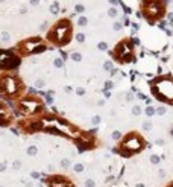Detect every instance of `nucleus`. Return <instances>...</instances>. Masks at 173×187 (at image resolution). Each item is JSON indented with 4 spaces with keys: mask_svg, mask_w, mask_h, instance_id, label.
<instances>
[{
    "mask_svg": "<svg viewBox=\"0 0 173 187\" xmlns=\"http://www.w3.org/2000/svg\"><path fill=\"white\" fill-rule=\"evenodd\" d=\"M78 26H80V28H85V26H88V18L85 15H79L78 17V21H76Z\"/></svg>",
    "mask_w": 173,
    "mask_h": 187,
    "instance_id": "obj_10",
    "label": "nucleus"
},
{
    "mask_svg": "<svg viewBox=\"0 0 173 187\" xmlns=\"http://www.w3.org/2000/svg\"><path fill=\"white\" fill-rule=\"evenodd\" d=\"M134 99V94L132 93H126V101H132Z\"/></svg>",
    "mask_w": 173,
    "mask_h": 187,
    "instance_id": "obj_37",
    "label": "nucleus"
},
{
    "mask_svg": "<svg viewBox=\"0 0 173 187\" xmlns=\"http://www.w3.org/2000/svg\"><path fill=\"white\" fill-rule=\"evenodd\" d=\"M2 2H5V0H0V3H2Z\"/></svg>",
    "mask_w": 173,
    "mask_h": 187,
    "instance_id": "obj_54",
    "label": "nucleus"
},
{
    "mask_svg": "<svg viewBox=\"0 0 173 187\" xmlns=\"http://www.w3.org/2000/svg\"><path fill=\"white\" fill-rule=\"evenodd\" d=\"M76 41H78V43H84V41H85V34H82V32L76 34Z\"/></svg>",
    "mask_w": 173,
    "mask_h": 187,
    "instance_id": "obj_23",
    "label": "nucleus"
},
{
    "mask_svg": "<svg viewBox=\"0 0 173 187\" xmlns=\"http://www.w3.org/2000/svg\"><path fill=\"white\" fill-rule=\"evenodd\" d=\"M46 101H47L49 103H52V102H53V99H52V96H50V94H47V96H46Z\"/></svg>",
    "mask_w": 173,
    "mask_h": 187,
    "instance_id": "obj_40",
    "label": "nucleus"
},
{
    "mask_svg": "<svg viewBox=\"0 0 173 187\" xmlns=\"http://www.w3.org/2000/svg\"><path fill=\"white\" fill-rule=\"evenodd\" d=\"M152 93L157 96L158 101L167 102L173 105V78L172 76H161L152 81Z\"/></svg>",
    "mask_w": 173,
    "mask_h": 187,
    "instance_id": "obj_2",
    "label": "nucleus"
},
{
    "mask_svg": "<svg viewBox=\"0 0 173 187\" xmlns=\"http://www.w3.org/2000/svg\"><path fill=\"white\" fill-rule=\"evenodd\" d=\"M141 12L143 17L149 23L161 20L166 14V2L161 0H141Z\"/></svg>",
    "mask_w": 173,
    "mask_h": 187,
    "instance_id": "obj_3",
    "label": "nucleus"
},
{
    "mask_svg": "<svg viewBox=\"0 0 173 187\" xmlns=\"http://www.w3.org/2000/svg\"><path fill=\"white\" fill-rule=\"evenodd\" d=\"M115 61L118 62H132L134 61V46L131 41L123 40L115 46L114 52L111 53Z\"/></svg>",
    "mask_w": 173,
    "mask_h": 187,
    "instance_id": "obj_5",
    "label": "nucleus"
},
{
    "mask_svg": "<svg viewBox=\"0 0 173 187\" xmlns=\"http://www.w3.org/2000/svg\"><path fill=\"white\" fill-rule=\"evenodd\" d=\"M76 93H78L79 96H84V94H85V90H84L82 87H79V88H76Z\"/></svg>",
    "mask_w": 173,
    "mask_h": 187,
    "instance_id": "obj_35",
    "label": "nucleus"
},
{
    "mask_svg": "<svg viewBox=\"0 0 173 187\" xmlns=\"http://www.w3.org/2000/svg\"><path fill=\"white\" fill-rule=\"evenodd\" d=\"M100 122H102V117H100V116H93V117H91V123L93 125H99Z\"/></svg>",
    "mask_w": 173,
    "mask_h": 187,
    "instance_id": "obj_24",
    "label": "nucleus"
},
{
    "mask_svg": "<svg viewBox=\"0 0 173 187\" xmlns=\"http://www.w3.org/2000/svg\"><path fill=\"white\" fill-rule=\"evenodd\" d=\"M144 113H146V116L152 117L153 114H157V108H153L152 105H147V106H146V110H144Z\"/></svg>",
    "mask_w": 173,
    "mask_h": 187,
    "instance_id": "obj_11",
    "label": "nucleus"
},
{
    "mask_svg": "<svg viewBox=\"0 0 173 187\" xmlns=\"http://www.w3.org/2000/svg\"><path fill=\"white\" fill-rule=\"evenodd\" d=\"M2 85H3V90L8 94H17V91H18V84H17V81H15L12 76L5 78L3 82H2Z\"/></svg>",
    "mask_w": 173,
    "mask_h": 187,
    "instance_id": "obj_6",
    "label": "nucleus"
},
{
    "mask_svg": "<svg viewBox=\"0 0 173 187\" xmlns=\"http://www.w3.org/2000/svg\"><path fill=\"white\" fill-rule=\"evenodd\" d=\"M137 96H138V99H141V101H146V96H144L143 93H137Z\"/></svg>",
    "mask_w": 173,
    "mask_h": 187,
    "instance_id": "obj_39",
    "label": "nucleus"
},
{
    "mask_svg": "<svg viewBox=\"0 0 173 187\" xmlns=\"http://www.w3.org/2000/svg\"><path fill=\"white\" fill-rule=\"evenodd\" d=\"M5 169H6V164L5 163H0V172H3Z\"/></svg>",
    "mask_w": 173,
    "mask_h": 187,
    "instance_id": "obj_42",
    "label": "nucleus"
},
{
    "mask_svg": "<svg viewBox=\"0 0 173 187\" xmlns=\"http://www.w3.org/2000/svg\"><path fill=\"white\" fill-rule=\"evenodd\" d=\"M146 148V141L143 140L141 136H138L137 132H129L122 141V145L118 149H115V152L120 154L123 158H129L134 154H138Z\"/></svg>",
    "mask_w": 173,
    "mask_h": 187,
    "instance_id": "obj_1",
    "label": "nucleus"
},
{
    "mask_svg": "<svg viewBox=\"0 0 173 187\" xmlns=\"http://www.w3.org/2000/svg\"><path fill=\"white\" fill-rule=\"evenodd\" d=\"M27 154H29V155H36V154H38V149H36V146H29V148H27Z\"/></svg>",
    "mask_w": 173,
    "mask_h": 187,
    "instance_id": "obj_18",
    "label": "nucleus"
},
{
    "mask_svg": "<svg viewBox=\"0 0 173 187\" xmlns=\"http://www.w3.org/2000/svg\"><path fill=\"white\" fill-rule=\"evenodd\" d=\"M132 28H134V29L137 31V29H140V26H138V24H137V23H132Z\"/></svg>",
    "mask_w": 173,
    "mask_h": 187,
    "instance_id": "obj_48",
    "label": "nucleus"
},
{
    "mask_svg": "<svg viewBox=\"0 0 173 187\" xmlns=\"http://www.w3.org/2000/svg\"><path fill=\"white\" fill-rule=\"evenodd\" d=\"M132 114H134V116H140V114H141V108H140L138 105H135L134 108H132Z\"/></svg>",
    "mask_w": 173,
    "mask_h": 187,
    "instance_id": "obj_27",
    "label": "nucleus"
},
{
    "mask_svg": "<svg viewBox=\"0 0 173 187\" xmlns=\"http://www.w3.org/2000/svg\"><path fill=\"white\" fill-rule=\"evenodd\" d=\"M158 175H159V176L162 178V176H166V172H164V170H162V169H161V170L158 172Z\"/></svg>",
    "mask_w": 173,
    "mask_h": 187,
    "instance_id": "obj_45",
    "label": "nucleus"
},
{
    "mask_svg": "<svg viewBox=\"0 0 173 187\" xmlns=\"http://www.w3.org/2000/svg\"><path fill=\"white\" fill-rule=\"evenodd\" d=\"M170 136H172V137H173V128H172V129H170Z\"/></svg>",
    "mask_w": 173,
    "mask_h": 187,
    "instance_id": "obj_52",
    "label": "nucleus"
},
{
    "mask_svg": "<svg viewBox=\"0 0 173 187\" xmlns=\"http://www.w3.org/2000/svg\"><path fill=\"white\" fill-rule=\"evenodd\" d=\"M111 137H112V140H122V132L120 131H112Z\"/></svg>",
    "mask_w": 173,
    "mask_h": 187,
    "instance_id": "obj_20",
    "label": "nucleus"
},
{
    "mask_svg": "<svg viewBox=\"0 0 173 187\" xmlns=\"http://www.w3.org/2000/svg\"><path fill=\"white\" fill-rule=\"evenodd\" d=\"M47 169H49V170H50V172H53V170H55V166H49Z\"/></svg>",
    "mask_w": 173,
    "mask_h": 187,
    "instance_id": "obj_50",
    "label": "nucleus"
},
{
    "mask_svg": "<svg viewBox=\"0 0 173 187\" xmlns=\"http://www.w3.org/2000/svg\"><path fill=\"white\" fill-rule=\"evenodd\" d=\"M75 11H76L78 14H82V12H85V6H84V5H76V6H75Z\"/></svg>",
    "mask_w": 173,
    "mask_h": 187,
    "instance_id": "obj_25",
    "label": "nucleus"
},
{
    "mask_svg": "<svg viewBox=\"0 0 173 187\" xmlns=\"http://www.w3.org/2000/svg\"><path fill=\"white\" fill-rule=\"evenodd\" d=\"M61 166H62L64 169H67V167L70 166V160H68V158H62V160H61Z\"/></svg>",
    "mask_w": 173,
    "mask_h": 187,
    "instance_id": "obj_26",
    "label": "nucleus"
},
{
    "mask_svg": "<svg viewBox=\"0 0 173 187\" xmlns=\"http://www.w3.org/2000/svg\"><path fill=\"white\" fill-rule=\"evenodd\" d=\"M117 73H118V70H117V68H112L111 72H109V75H111V76H115Z\"/></svg>",
    "mask_w": 173,
    "mask_h": 187,
    "instance_id": "obj_38",
    "label": "nucleus"
},
{
    "mask_svg": "<svg viewBox=\"0 0 173 187\" xmlns=\"http://www.w3.org/2000/svg\"><path fill=\"white\" fill-rule=\"evenodd\" d=\"M167 187H173V181H172V183H170V184H169Z\"/></svg>",
    "mask_w": 173,
    "mask_h": 187,
    "instance_id": "obj_53",
    "label": "nucleus"
},
{
    "mask_svg": "<svg viewBox=\"0 0 173 187\" xmlns=\"http://www.w3.org/2000/svg\"><path fill=\"white\" fill-rule=\"evenodd\" d=\"M157 114L158 116H164V114H166V106H158V108H157Z\"/></svg>",
    "mask_w": 173,
    "mask_h": 187,
    "instance_id": "obj_29",
    "label": "nucleus"
},
{
    "mask_svg": "<svg viewBox=\"0 0 173 187\" xmlns=\"http://www.w3.org/2000/svg\"><path fill=\"white\" fill-rule=\"evenodd\" d=\"M41 44V40L40 38H29V40H26L23 44H21V49H23V52H33L35 50V47H38Z\"/></svg>",
    "mask_w": 173,
    "mask_h": 187,
    "instance_id": "obj_9",
    "label": "nucleus"
},
{
    "mask_svg": "<svg viewBox=\"0 0 173 187\" xmlns=\"http://www.w3.org/2000/svg\"><path fill=\"white\" fill-rule=\"evenodd\" d=\"M122 28H123V24H122L120 21H115V23L112 24V29H114V31H122Z\"/></svg>",
    "mask_w": 173,
    "mask_h": 187,
    "instance_id": "obj_28",
    "label": "nucleus"
},
{
    "mask_svg": "<svg viewBox=\"0 0 173 187\" xmlns=\"http://www.w3.org/2000/svg\"><path fill=\"white\" fill-rule=\"evenodd\" d=\"M46 49H47V47H46V44H40L38 47H35V50H33L32 53H41V52H44Z\"/></svg>",
    "mask_w": 173,
    "mask_h": 187,
    "instance_id": "obj_21",
    "label": "nucleus"
},
{
    "mask_svg": "<svg viewBox=\"0 0 173 187\" xmlns=\"http://www.w3.org/2000/svg\"><path fill=\"white\" fill-rule=\"evenodd\" d=\"M112 85H114V84H112L111 81H106V82H105V90H111Z\"/></svg>",
    "mask_w": 173,
    "mask_h": 187,
    "instance_id": "obj_34",
    "label": "nucleus"
},
{
    "mask_svg": "<svg viewBox=\"0 0 173 187\" xmlns=\"http://www.w3.org/2000/svg\"><path fill=\"white\" fill-rule=\"evenodd\" d=\"M20 105L26 113H33V111L41 110V103L38 101H35V99H23L20 102Z\"/></svg>",
    "mask_w": 173,
    "mask_h": 187,
    "instance_id": "obj_7",
    "label": "nucleus"
},
{
    "mask_svg": "<svg viewBox=\"0 0 173 187\" xmlns=\"http://www.w3.org/2000/svg\"><path fill=\"white\" fill-rule=\"evenodd\" d=\"M59 12V5L55 2V3H52V6H50V14H53V15H56Z\"/></svg>",
    "mask_w": 173,
    "mask_h": 187,
    "instance_id": "obj_14",
    "label": "nucleus"
},
{
    "mask_svg": "<svg viewBox=\"0 0 173 187\" xmlns=\"http://www.w3.org/2000/svg\"><path fill=\"white\" fill-rule=\"evenodd\" d=\"M97 49H99V50H102V52L108 50V43H105V41H100V43L97 44Z\"/></svg>",
    "mask_w": 173,
    "mask_h": 187,
    "instance_id": "obj_19",
    "label": "nucleus"
},
{
    "mask_svg": "<svg viewBox=\"0 0 173 187\" xmlns=\"http://www.w3.org/2000/svg\"><path fill=\"white\" fill-rule=\"evenodd\" d=\"M44 85H46V82L43 81V79H38V81H35V87H36V88H43Z\"/></svg>",
    "mask_w": 173,
    "mask_h": 187,
    "instance_id": "obj_30",
    "label": "nucleus"
},
{
    "mask_svg": "<svg viewBox=\"0 0 173 187\" xmlns=\"http://www.w3.org/2000/svg\"><path fill=\"white\" fill-rule=\"evenodd\" d=\"M73 169H75V172H76V173H82V172L85 170V166H84V164H80V163H78V164H75V167H73Z\"/></svg>",
    "mask_w": 173,
    "mask_h": 187,
    "instance_id": "obj_16",
    "label": "nucleus"
},
{
    "mask_svg": "<svg viewBox=\"0 0 173 187\" xmlns=\"http://www.w3.org/2000/svg\"><path fill=\"white\" fill-rule=\"evenodd\" d=\"M40 187H43V186H40Z\"/></svg>",
    "mask_w": 173,
    "mask_h": 187,
    "instance_id": "obj_56",
    "label": "nucleus"
},
{
    "mask_svg": "<svg viewBox=\"0 0 173 187\" xmlns=\"http://www.w3.org/2000/svg\"><path fill=\"white\" fill-rule=\"evenodd\" d=\"M49 184H50V187H75L70 180H67L64 176H58V175L52 176L49 180Z\"/></svg>",
    "mask_w": 173,
    "mask_h": 187,
    "instance_id": "obj_8",
    "label": "nucleus"
},
{
    "mask_svg": "<svg viewBox=\"0 0 173 187\" xmlns=\"http://www.w3.org/2000/svg\"><path fill=\"white\" fill-rule=\"evenodd\" d=\"M109 3H111L112 6H117V3H118V0H108Z\"/></svg>",
    "mask_w": 173,
    "mask_h": 187,
    "instance_id": "obj_41",
    "label": "nucleus"
},
{
    "mask_svg": "<svg viewBox=\"0 0 173 187\" xmlns=\"http://www.w3.org/2000/svg\"><path fill=\"white\" fill-rule=\"evenodd\" d=\"M46 28H47V23H46V21H44V23H43V24L40 26V29H41V31H44Z\"/></svg>",
    "mask_w": 173,
    "mask_h": 187,
    "instance_id": "obj_44",
    "label": "nucleus"
},
{
    "mask_svg": "<svg viewBox=\"0 0 173 187\" xmlns=\"http://www.w3.org/2000/svg\"><path fill=\"white\" fill-rule=\"evenodd\" d=\"M71 38V23L70 20H61L55 29L50 32V40L58 44V46H64V44L70 43Z\"/></svg>",
    "mask_w": 173,
    "mask_h": 187,
    "instance_id": "obj_4",
    "label": "nucleus"
},
{
    "mask_svg": "<svg viewBox=\"0 0 173 187\" xmlns=\"http://www.w3.org/2000/svg\"><path fill=\"white\" fill-rule=\"evenodd\" d=\"M103 68L106 70V72H111V70L114 68V64H112V61H106L105 64H103Z\"/></svg>",
    "mask_w": 173,
    "mask_h": 187,
    "instance_id": "obj_17",
    "label": "nucleus"
},
{
    "mask_svg": "<svg viewBox=\"0 0 173 187\" xmlns=\"http://www.w3.org/2000/svg\"><path fill=\"white\" fill-rule=\"evenodd\" d=\"M161 161V157H158V155H150V163L152 164H158Z\"/></svg>",
    "mask_w": 173,
    "mask_h": 187,
    "instance_id": "obj_22",
    "label": "nucleus"
},
{
    "mask_svg": "<svg viewBox=\"0 0 173 187\" xmlns=\"http://www.w3.org/2000/svg\"><path fill=\"white\" fill-rule=\"evenodd\" d=\"M20 166H21V164H20V161H14V169H18Z\"/></svg>",
    "mask_w": 173,
    "mask_h": 187,
    "instance_id": "obj_43",
    "label": "nucleus"
},
{
    "mask_svg": "<svg viewBox=\"0 0 173 187\" xmlns=\"http://www.w3.org/2000/svg\"><path fill=\"white\" fill-rule=\"evenodd\" d=\"M155 143H157V145H158V146H164V145H166V141H164V140H162V138H158V140H157V141H155Z\"/></svg>",
    "mask_w": 173,
    "mask_h": 187,
    "instance_id": "obj_36",
    "label": "nucleus"
},
{
    "mask_svg": "<svg viewBox=\"0 0 173 187\" xmlns=\"http://www.w3.org/2000/svg\"><path fill=\"white\" fill-rule=\"evenodd\" d=\"M143 129H144V131H150V129H152V123H150V122H144V123H143Z\"/></svg>",
    "mask_w": 173,
    "mask_h": 187,
    "instance_id": "obj_31",
    "label": "nucleus"
},
{
    "mask_svg": "<svg viewBox=\"0 0 173 187\" xmlns=\"http://www.w3.org/2000/svg\"><path fill=\"white\" fill-rule=\"evenodd\" d=\"M131 23H129V18H127V17H125V26H129Z\"/></svg>",
    "mask_w": 173,
    "mask_h": 187,
    "instance_id": "obj_46",
    "label": "nucleus"
},
{
    "mask_svg": "<svg viewBox=\"0 0 173 187\" xmlns=\"http://www.w3.org/2000/svg\"><path fill=\"white\" fill-rule=\"evenodd\" d=\"M108 15L111 17V18H115V17L118 15V11H117V6H111L108 9Z\"/></svg>",
    "mask_w": 173,
    "mask_h": 187,
    "instance_id": "obj_12",
    "label": "nucleus"
},
{
    "mask_svg": "<svg viewBox=\"0 0 173 187\" xmlns=\"http://www.w3.org/2000/svg\"><path fill=\"white\" fill-rule=\"evenodd\" d=\"M2 41L3 43H8L9 41V34L8 32H2Z\"/></svg>",
    "mask_w": 173,
    "mask_h": 187,
    "instance_id": "obj_32",
    "label": "nucleus"
},
{
    "mask_svg": "<svg viewBox=\"0 0 173 187\" xmlns=\"http://www.w3.org/2000/svg\"><path fill=\"white\" fill-rule=\"evenodd\" d=\"M53 66L56 67V68H62V67H64V61H62V58H55Z\"/></svg>",
    "mask_w": 173,
    "mask_h": 187,
    "instance_id": "obj_15",
    "label": "nucleus"
},
{
    "mask_svg": "<svg viewBox=\"0 0 173 187\" xmlns=\"http://www.w3.org/2000/svg\"><path fill=\"white\" fill-rule=\"evenodd\" d=\"M135 187H144V184H141V183H137V186Z\"/></svg>",
    "mask_w": 173,
    "mask_h": 187,
    "instance_id": "obj_51",
    "label": "nucleus"
},
{
    "mask_svg": "<svg viewBox=\"0 0 173 187\" xmlns=\"http://www.w3.org/2000/svg\"><path fill=\"white\" fill-rule=\"evenodd\" d=\"M0 187H3V186H0Z\"/></svg>",
    "mask_w": 173,
    "mask_h": 187,
    "instance_id": "obj_55",
    "label": "nucleus"
},
{
    "mask_svg": "<svg viewBox=\"0 0 173 187\" xmlns=\"http://www.w3.org/2000/svg\"><path fill=\"white\" fill-rule=\"evenodd\" d=\"M40 0H31V5H38Z\"/></svg>",
    "mask_w": 173,
    "mask_h": 187,
    "instance_id": "obj_47",
    "label": "nucleus"
},
{
    "mask_svg": "<svg viewBox=\"0 0 173 187\" xmlns=\"http://www.w3.org/2000/svg\"><path fill=\"white\" fill-rule=\"evenodd\" d=\"M27 11H26V8H21V9H20V14H26Z\"/></svg>",
    "mask_w": 173,
    "mask_h": 187,
    "instance_id": "obj_49",
    "label": "nucleus"
},
{
    "mask_svg": "<svg viewBox=\"0 0 173 187\" xmlns=\"http://www.w3.org/2000/svg\"><path fill=\"white\" fill-rule=\"evenodd\" d=\"M70 56H71V59L75 61V62H80V61H82V55H80L79 52H73Z\"/></svg>",
    "mask_w": 173,
    "mask_h": 187,
    "instance_id": "obj_13",
    "label": "nucleus"
},
{
    "mask_svg": "<svg viewBox=\"0 0 173 187\" xmlns=\"http://www.w3.org/2000/svg\"><path fill=\"white\" fill-rule=\"evenodd\" d=\"M94 186H96L94 180H87L85 181V187H94Z\"/></svg>",
    "mask_w": 173,
    "mask_h": 187,
    "instance_id": "obj_33",
    "label": "nucleus"
}]
</instances>
